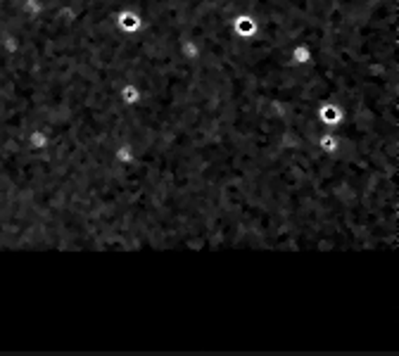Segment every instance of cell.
<instances>
[{
  "mask_svg": "<svg viewBox=\"0 0 399 356\" xmlns=\"http://www.w3.org/2000/svg\"><path fill=\"white\" fill-rule=\"evenodd\" d=\"M319 150L325 152V154H337V152H342V142H340V138H337L335 133L325 131V133H321V138H319Z\"/></svg>",
  "mask_w": 399,
  "mask_h": 356,
  "instance_id": "1",
  "label": "cell"
}]
</instances>
